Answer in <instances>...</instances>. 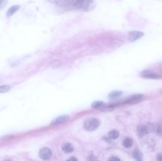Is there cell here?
<instances>
[{"mask_svg":"<svg viewBox=\"0 0 162 161\" xmlns=\"http://www.w3.org/2000/svg\"><path fill=\"white\" fill-rule=\"evenodd\" d=\"M62 63L59 60H54L50 63V66L54 69H56L61 66Z\"/></svg>","mask_w":162,"mask_h":161,"instance_id":"2e32d148","label":"cell"},{"mask_svg":"<svg viewBox=\"0 0 162 161\" xmlns=\"http://www.w3.org/2000/svg\"><path fill=\"white\" fill-rule=\"evenodd\" d=\"M133 157L137 161H142V154L139 149H136L132 154Z\"/></svg>","mask_w":162,"mask_h":161,"instance_id":"7c38bea8","label":"cell"},{"mask_svg":"<svg viewBox=\"0 0 162 161\" xmlns=\"http://www.w3.org/2000/svg\"><path fill=\"white\" fill-rule=\"evenodd\" d=\"M52 155V151L48 147H43L39 152V156L42 160H49Z\"/></svg>","mask_w":162,"mask_h":161,"instance_id":"5b68a950","label":"cell"},{"mask_svg":"<svg viewBox=\"0 0 162 161\" xmlns=\"http://www.w3.org/2000/svg\"><path fill=\"white\" fill-rule=\"evenodd\" d=\"M11 89V87L8 85L2 86L0 87V93L8 92Z\"/></svg>","mask_w":162,"mask_h":161,"instance_id":"ac0fdd59","label":"cell"},{"mask_svg":"<svg viewBox=\"0 0 162 161\" xmlns=\"http://www.w3.org/2000/svg\"><path fill=\"white\" fill-rule=\"evenodd\" d=\"M68 119L69 116L68 115H63V116H59V117L55 119L53 121H52V122H51V124L54 125L60 124L66 121Z\"/></svg>","mask_w":162,"mask_h":161,"instance_id":"8992f818","label":"cell"},{"mask_svg":"<svg viewBox=\"0 0 162 161\" xmlns=\"http://www.w3.org/2000/svg\"><path fill=\"white\" fill-rule=\"evenodd\" d=\"M7 0H0V10L4 9L7 4Z\"/></svg>","mask_w":162,"mask_h":161,"instance_id":"ffe728a7","label":"cell"},{"mask_svg":"<svg viewBox=\"0 0 162 161\" xmlns=\"http://www.w3.org/2000/svg\"><path fill=\"white\" fill-rule=\"evenodd\" d=\"M157 132L159 135L162 136V124H159L157 128Z\"/></svg>","mask_w":162,"mask_h":161,"instance_id":"44dd1931","label":"cell"},{"mask_svg":"<svg viewBox=\"0 0 162 161\" xmlns=\"http://www.w3.org/2000/svg\"><path fill=\"white\" fill-rule=\"evenodd\" d=\"M155 127L152 123H142L137 127V132L139 136L142 137L147 135L154 132Z\"/></svg>","mask_w":162,"mask_h":161,"instance_id":"6da1fadb","label":"cell"},{"mask_svg":"<svg viewBox=\"0 0 162 161\" xmlns=\"http://www.w3.org/2000/svg\"><path fill=\"white\" fill-rule=\"evenodd\" d=\"M144 33L141 31H131L128 34V39L131 42H134L142 38V37L144 36Z\"/></svg>","mask_w":162,"mask_h":161,"instance_id":"3957f363","label":"cell"},{"mask_svg":"<svg viewBox=\"0 0 162 161\" xmlns=\"http://www.w3.org/2000/svg\"><path fill=\"white\" fill-rule=\"evenodd\" d=\"M104 103L102 101H95L92 104V107L94 109L101 108L104 106Z\"/></svg>","mask_w":162,"mask_h":161,"instance_id":"e0dca14e","label":"cell"},{"mask_svg":"<svg viewBox=\"0 0 162 161\" xmlns=\"http://www.w3.org/2000/svg\"><path fill=\"white\" fill-rule=\"evenodd\" d=\"M94 0H84L82 9L84 11H88L90 7L94 3Z\"/></svg>","mask_w":162,"mask_h":161,"instance_id":"30bf717a","label":"cell"},{"mask_svg":"<svg viewBox=\"0 0 162 161\" xmlns=\"http://www.w3.org/2000/svg\"><path fill=\"white\" fill-rule=\"evenodd\" d=\"M122 92L120 91H115L110 93L109 95V98L111 100L115 99L121 96L122 95Z\"/></svg>","mask_w":162,"mask_h":161,"instance_id":"5bb4252c","label":"cell"},{"mask_svg":"<svg viewBox=\"0 0 162 161\" xmlns=\"http://www.w3.org/2000/svg\"><path fill=\"white\" fill-rule=\"evenodd\" d=\"M20 6L18 5H14L11 8H9L6 13V17H11L14 14V13H16L20 9Z\"/></svg>","mask_w":162,"mask_h":161,"instance_id":"9c48e42d","label":"cell"},{"mask_svg":"<svg viewBox=\"0 0 162 161\" xmlns=\"http://www.w3.org/2000/svg\"><path fill=\"white\" fill-rule=\"evenodd\" d=\"M84 0H70V5L75 9H81Z\"/></svg>","mask_w":162,"mask_h":161,"instance_id":"ba28073f","label":"cell"},{"mask_svg":"<svg viewBox=\"0 0 162 161\" xmlns=\"http://www.w3.org/2000/svg\"><path fill=\"white\" fill-rule=\"evenodd\" d=\"M157 160L158 161H162V154H160L157 156Z\"/></svg>","mask_w":162,"mask_h":161,"instance_id":"cb8c5ba5","label":"cell"},{"mask_svg":"<svg viewBox=\"0 0 162 161\" xmlns=\"http://www.w3.org/2000/svg\"><path fill=\"white\" fill-rule=\"evenodd\" d=\"M14 137V136L12 135H5L0 137V141H5L9 139H12Z\"/></svg>","mask_w":162,"mask_h":161,"instance_id":"d6986e66","label":"cell"},{"mask_svg":"<svg viewBox=\"0 0 162 161\" xmlns=\"http://www.w3.org/2000/svg\"><path fill=\"white\" fill-rule=\"evenodd\" d=\"M47 1H49V3H52L54 4H59V0H46Z\"/></svg>","mask_w":162,"mask_h":161,"instance_id":"7402d4cb","label":"cell"},{"mask_svg":"<svg viewBox=\"0 0 162 161\" xmlns=\"http://www.w3.org/2000/svg\"><path fill=\"white\" fill-rule=\"evenodd\" d=\"M109 137L110 139L116 140L120 136V133L118 132L117 130H112L110 132H109Z\"/></svg>","mask_w":162,"mask_h":161,"instance_id":"4fadbf2b","label":"cell"},{"mask_svg":"<svg viewBox=\"0 0 162 161\" xmlns=\"http://www.w3.org/2000/svg\"><path fill=\"white\" fill-rule=\"evenodd\" d=\"M133 144V142L132 139L130 138H126L124 140L123 142V147L125 148H130Z\"/></svg>","mask_w":162,"mask_h":161,"instance_id":"9a60e30c","label":"cell"},{"mask_svg":"<svg viewBox=\"0 0 162 161\" xmlns=\"http://www.w3.org/2000/svg\"><path fill=\"white\" fill-rule=\"evenodd\" d=\"M100 125V121L97 119H89L85 121L84 123V127L86 130L88 132H92L96 130Z\"/></svg>","mask_w":162,"mask_h":161,"instance_id":"7a4b0ae2","label":"cell"},{"mask_svg":"<svg viewBox=\"0 0 162 161\" xmlns=\"http://www.w3.org/2000/svg\"><path fill=\"white\" fill-rule=\"evenodd\" d=\"M62 150L66 153H70L72 152L74 150V148L71 144L67 143L65 144L62 147Z\"/></svg>","mask_w":162,"mask_h":161,"instance_id":"8fae6325","label":"cell"},{"mask_svg":"<svg viewBox=\"0 0 162 161\" xmlns=\"http://www.w3.org/2000/svg\"><path fill=\"white\" fill-rule=\"evenodd\" d=\"M141 76L143 78L149 79H162V76L158 73L151 71L150 70H144L141 73Z\"/></svg>","mask_w":162,"mask_h":161,"instance_id":"277c9868","label":"cell"},{"mask_svg":"<svg viewBox=\"0 0 162 161\" xmlns=\"http://www.w3.org/2000/svg\"><path fill=\"white\" fill-rule=\"evenodd\" d=\"M68 160H70V161H77V159H76L75 157H71V158L69 159Z\"/></svg>","mask_w":162,"mask_h":161,"instance_id":"d4e9b609","label":"cell"},{"mask_svg":"<svg viewBox=\"0 0 162 161\" xmlns=\"http://www.w3.org/2000/svg\"><path fill=\"white\" fill-rule=\"evenodd\" d=\"M142 97H143V96L142 95L137 94V95H134L129 98L127 100H126L125 103L129 104L136 103L137 102L139 101V100L142 99Z\"/></svg>","mask_w":162,"mask_h":161,"instance_id":"52a82bcc","label":"cell"},{"mask_svg":"<svg viewBox=\"0 0 162 161\" xmlns=\"http://www.w3.org/2000/svg\"><path fill=\"white\" fill-rule=\"evenodd\" d=\"M109 160H112V161H120V159L117 157H111Z\"/></svg>","mask_w":162,"mask_h":161,"instance_id":"603a6c76","label":"cell"}]
</instances>
